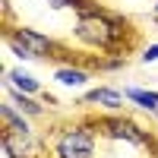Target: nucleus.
Masks as SVG:
<instances>
[{
    "label": "nucleus",
    "instance_id": "nucleus-1",
    "mask_svg": "<svg viewBox=\"0 0 158 158\" xmlns=\"http://www.w3.org/2000/svg\"><path fill=\"white\" fill-rule=\"evenodd\" d=\"M130 32L127 19L114 16V13H104V10H79V19H76V38L82 41L85 48H95L104 51V54H120L123 51V38Z\"/></svg>",
    "mask_w": 158,
    "mask_h": 158
},
{
    "label": "nucleus",
    "instance_id": "nucleus-2",
    "mask_svg": "<svg viewBox=\"0 0 158 158\" xmlns=\"http://www.w3.org/2000/svg\"><path fill=\"white\" fill-rule=\"evenodd\" d=\"M95 142H98V130L95 123H70L60 127L54 133V158H95Z\"/></svg>",
    "mask_w": 158,
    "mask_h": 158
},
{
    "label": "nucleus",
    "instance_id": "nucleus-3",
    "mask_svg": "<svg viewBox=\"0 0 158 158\" xmlns=\"http://www.w3.org/2000/svg\"><path fill=\"white\" fill-rule=\"evenodd\" d=\"M95 130L98 136H108L114 142H127V146H136V149H152L155 142V133L146 127H139L136 120H130V117H123L120 111H114L108 117H95Z\"/></svg>",
    "mask_w": 158,
    "mask_h": 158
},
{
    "label": "nucleus",
    "instance_id": "nucleus-4",
    "mask_svg": "<svg viewBox=\"0 0 158 158\" xmlns=\"http://www.w3.org/2000/svg\"><path fill=\"white\" fill-rule=\"evenodd\" d=\"M6 48L16 54L19 60H41V57H57V41L48 38L44 32L29 29V25H19V29L6 32Z\"/></svg>",
    "mask_w": 158,
    "mask_h": 158
},
{
    "label": "nucleus",
    "instance_id": "nucleus-5",
    "mask_svg": "<svg viewBox=\"0 0 158 158\" xmlns=\"http://www.w3.org/2000/svg\"><path fill=\"white\" fill-rule=\"evenodd\" d=\"M0 146L6 158H44V142L35 136V130H3Z\"/></svg>",
    "mask_w": 158,
    "mask_h": 158
},
{
    "label": "nucleus",
    "instance_id": "nucleus-6",
    "mask_svg": "<svg viewBox=\"0 0 158 158\" xmlns=\"http://www.w3.org/2000/svg\"><path fill=\"white\" fill-rule=\"evenodd\" d=\"M82 104H95V108H108L111 114L123 108V92L114 89V85H98V89H89L82 95Z\"/></svg>",
    "mask_w": 158,
    "mask_h": 158
},
{
    "label": "nucleus",
    "instance_id": "nucleus-7",
    "mask_svg": "<svg viewBox=\"0 0 158 158\" xmlns=\"http://www.w3.org/2000/svg\"><path fill=\"white\" fill-rule=\"evenodd\" d=\"M6 101H10L19 114H25V117H44V104H38L32 95H25V92L13 89V85H6Z\"/></svg>",
    "mask_w": 158,
    "mask_h": 158
},
{
    "label": "nucleus",
    "instance_id": "nucleus-8",
    "mask_svg": "<svg viewBox=\"0 0 158 158\" xmlns=\"http://www.w3.org/2000/svg\"><path fill=\"white\" fill-rule=\"evenodd\" d=\"M54 79L60 85H67V89H82L89 79H92V70H85V67H73V63H67V67H57L54 70Z\"/></svg>",
    "mask_w": 158,
    "mask_h": 158
},
{
    "label": "nucleus",
    "instance_id": "nucleus-9",
    "mask_svg": "<svg viewBox=\"0 0 158 158\" xmlns=\"http://www.w3.org/2000/svg\"><path fill=\"white\" fill-rule=\"evenodd\" d=\"M123 98H127V101H133L136 108H142V111H149V114H158V92H152V89H139V85H127V89H123Z\"/></svg>",
    "mask_w": 158,
    "mask_h": 158
},
{
    "label": "nucleus",
    "instance_id": "nucleus-10",
    "mask_svg": "<svg viewBox=\"0 0 158 158\" xmlns=\"http://www.w3.org/2000/svg\"><path fill=\"white\" fill-rule=\"evenodd\" d=\"M3 76H6V85L25 92V95H41V82H38L32 73H25V70H6Z\"/></svg>",
    "mask_w": 158,
    "mask_h": 158
},
{
    "label": "nucleus",
    "instance_id": "nucleus-11",
    "mask_svg": "<svg viewBox=\"0 0 158 158\" xmlns=\"http://www.w3.org/2000/svg\"><path fill=\"white\" fill-rule=\"evenodd\" d=\"M0 123H3V130H32L29 117L19 114L13 104H0Z\"/></svg>",
    "mask_w": 158,
    "mask_h": 158
},
{
    "label": "nucleus",
    "instance_id": "nucleus-12",
    "mask_svg": "<svg viewBox=\"0 0 158 158\" xmlns=\"http://www.w3.org/2000/svg\"><path fill=\"white\" fill-rule=\"evenodd\" d=\"M44 3H48L51 10H67V6H79V10H89V6H85L89 0H44Z\"/></svg>",
    "mask_w": 158,
    "mask_h": 158
},
{
    "label": "nucleus",
    "instance_id": "nucleus-13",
    "mask_svg": "<svg viewBox=\"0 0 158 158\" xmlns=\"http://www.w3.org/2000/svg\"><path fill=\"white\" fill-rule=\"evenodd\" d=\"M155 60H158V41L142 51V63H155Z\"/></svg>",
    "mask_w": 158,
    "mask_h": 158
},
{
    "label": "nucleus",
    "instance_id": "nucleus-14",
    "mask_svg": "<svg viewBox=\"0 0 158 158\" xmlns=\"http://www.w3.org/2000/svg\"><path fill=\"white\" fill-rule=\"evenodd\" d=\"M149 152H152V158H158V130H155V142H152V149H149Z\"/></svg>",
    "mask_w": 158,
    "mask_h": 158
},
{
    "label": "nucleus",
    "instance_id": "nucleus-15",
    "mask_svg": "<svg viewBox=\"0 0 158 158\" xmlns=\"http://www.w3.org/2000/svg\"><path fill=\"white\" fill-rule=\"evenodd\" d=\"M155 16H158V0H155Z\"/></svg>",
    "mask_w": 158,
    "mask_h": 158
}]
</instances>
